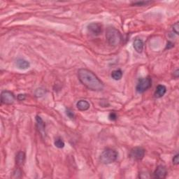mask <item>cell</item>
<instances>
[{
    "instance_id": "cell-8",
    "label": "cell",
    "mask_w": 179,
    "mask_h": 179,
    "mask_svg": "<svg viewBox=\"0 0 179 179\" xmlns=\"http://www.w3.org/2000/svg\"><path fill=\"white\" fill-rule=\"evenodd\" d=\"M88 30L94 35H99L102 31V25L98 22H92L88 25Z\"/></svg>"
},
{
    "instance_id": "cell-20",
    "label": "cell",
    "mask_w": 179,
    "mask_h": 179,
    "mask_svg": "<svg viewBox=\"0 0 179 179\" xmlns=\"http://www.w3.org/2000/svg\"><path fill=\"white\" fill-rule=\"evenodd\" d=\"M172 30H173V31H174L176 34H177L178 35V33H179V31H178V30H179V23H178V22H177L174 25H173Z\"/></svg>"
},
{
    "instance_id": "cell-6",
    "label": "cell",
    "mask_w": 179,
    "mask_h": 179,
    "mask_svg": "<svg viewBox=\"0 0 179 179\" xmlns=\"http://www.w3.org/2000/svg\"><path fill=\"white\" fill-rule=\"evenodd\" d=\"M16 97L12 92L3 90L1 93V103L2 104L11 105L15 102Z\"/></svg>"
},
{
    "instance_id": "cell-12",
    "label": "cell",
    "mask_w": 179,
    "mask_h": 179,
    "mask_svg": "<svg viewBox=\"0 0 179 179\" xmlns=\"http://www.w3.org/2000/svg\"><path fill=\"white\" fill-rule=\"evenodd\" d=\"M76 107L80 111H88L90 107V103L86 100H80L76 103Z\"/></svg>"
},
{
    "instance_id": "cell-1",
    "label": "cell",
    "mask_w": 179,
    "mask_h": 179,
    "mask_svg": "<svg viewBox=\"0 0 179 179\" xmlns=\"http://www.w3.org/2000/svg\"><path fill=\"white\" fill-rule=\"evenodd\" d=\"M77 76L79 81L90 90L99 92L104 88V83L97 76L96 74L88 69H80L78 71Z\"/></svg>"
},
{
    "instance_id": "cell-11",
    "label": "cell",
    "mask_w": 179,
    "mask_h": 179,
    "mask_svg": "<svg viewBox=\"0 0 179 179\" xmlns=\"http://www.w3.org/2000/svg\"><path fill=\"white\" fill-rule=\"evenodd\" d=\"M167 92V88L165 85H158L157 86L156 89H155L154 97L156 99H159V98L162 97Z\"/></svg>"
},
{
    "instance_id": "cell-25",
    "label": "cell",
    "mask_w": 179,
    "mask_h": 179,
    "mask_svg": "<svg viewBox=\"0 0 179 179\" xmlns=\"http://www.w3.org/2000/svg\"><path fill=\"white\" fill-rule=\"evenodd\" d=\"M174 46V44H173L172 42H171V41H168L167 42V47H166V49H170V48H173Z\"/></svg>"
},
{
    "instance_id": "cell-24",
    "label": "cell",
    "mask_w": 179,
    "mask_h": 179,
    "mask_svg": "<svg viewBox=\"0 0 179 179\" xmlns=\"http://www.w3.org/2000/svg\"><path fill=\"white\" fill-rule=\"evenodd\" d=\"M26 97H27V95L25 94H19L18 95V97H17V99L20 101H24Z\"/></svg>"
},
{
    "instance_id": "cell-4",
    "label": "cell",
    "mask_w": 179,
    "mask_h": 179,
    "mask_svg": "<svg viewBox=\"0 0 179 179\" xmlns=\"http://www.w3.org/2000/svg\"><path fill=\"white\" fill-rule=\"evenodd\" d=\"M152 86V79L151 77H146V78H141L138 79V83L136 86V91L138 93L142 94L145 92L146 90L151 88Z\"/></svg>"
},
{
    "instance_id": "cell-2",
    "label": "cell",
    "mask_w": 179,
    "mask_h": 179,
    "mask_svg": "<svg viewBox=\"0 0 179 179\" xmlns=\"http://www.w3.org/2000/svg\"><path fill=\"white\" fill-rule=\"evenodd\" d=\"M106 39L108 44L111 46H117L122 41L123 36L120 31L114 27H109L106 29Z\"/></svg>"
},
{
    "instance_id": "cell-13",
    "label": "cell",
    "mask_w": 179,
    "mask_h": 179,
    "mask_svg": "<svg viewBox=\"0 0 179 179\" xmlns=\"http://www.w3.org/2000/svg\"><path fill=\"white\" fill-rule=\"evenodd\" d=\"M133 46H134V48L135 49V51H137V53H142V51L143 50V46H144L143 40L141 39H136L134 41Z\"/></svg>"
},
{
    "instance_id": "cell-16",
    "label": "cell",
    "mask_w": 179,
    "mask_h": 179,
    "mask_svg": "<svg viewBox=\"0 0 179 179\" xmlns=\"http://www.w3.org/2000/svg\"><path fill=\"white\" fill-rule=\"evenodd\" d=\"M54 145L58 148H63L65 146V143L64 142V141H63L61 138L58 137V138H57L56 140H55Z\"/></svg>"
},
{
    "instance_id": "cell-10",
    "label": "cell",
    "mask_w": 179,
    "mask_h": 179,
    "mask_svg": "<svg viewBox=\"0 0 179 179\" xmlns=\"http://www.w3.org/2000/svg\"><path fill=\"white\" fill-rule=\"evenodd\" d=\"M26 160V155L23 151H19L16 156V164L18 167L24 165Z\"/></svg>"
},
{
    "instance_id": "cell-9",
    "label": "cell",
    "mask_w": 179,
    "mask_h": 179,
    "mask_svg": "<svg viewBox=\"0 0 179 179\" xmlns=\"http://www.w3.org/2000/svg\"><path fill=\"white\" fill-rule=\"evenodd\" d=\"M16 66L21 70H26L30 67V63L27 60L19 58L16 61Z\"/></svg>"
},
{
    "instance_id": "cell-15",
    "label": "cell",
    "mask_w": 179,
    "mask_h": 179,
    "mask_svg": "<svg viewBox=\"0 0 179 179\" xmlns=\"http://www.w3.org/2000/svg\"><path fill=\"white\" fill-rule=\"evenodd\" d=\"M123 71L120 70V69H116V70H114L111 72V78L115 80H119L123 77Z\"/></svg>"
},
{
    "instance_id": "cell-18",
    "label": "cell",
    "mask_w": 179,
    "mask_h": 179,
    "mask_svg": "<svg viewBox=\"0 0 179 179\" xmlns=\"http://www.w3.org/2000/svg\"><path fill=\"white\" fill-rule=\"evenodd\" d=\"M151 2L150 1H141V2H136L132 3V5L133 6H137V7H141V6H146L148 4H151Z\"/></svg>"
},
{
    "instance_id": "cell-21",
    "label": "cell",
    "mask_w": 179,
    "mask_h": 179,
    "mask_svg": "<svg viewBox=\"0 0 179 179\" xmlns=\"http://www.w3.org/2000/svg\"><path fill=\"white\" fill-rule=\"evenodd\" d=\"M45 92H46L44 89H41V88L37 89L35 94H36V96H37V97H41L45 94Z\"/></svg>"
},
{
    "instance_id": "cell-26",
    "label": "cell",
    "mask_w": 179,
    "mask_h": 179,
    "mask_svg": "<svg viewBox=\"0 0 179 179\" xmlns=\"http://www.w3.org/2000/svg\"><path fill=\"white\" fill-rule=\"evenodd\" d=\"M173 76H174V78L175 79H178V76H179V71L178 69H177L175 71H174V74H173Z\"/></svg>"
},
{
    "instance_id": "cell-3",
    "label": "cell",
    "mask_w": 179,
    "mask_h": 179,
    "mask_svg": "<svg viewBox=\"0 0 179 179\" xmlns=\"http://www.w3.org/2000/svg\"><path fill=\"white\" fill-rule=\"evenodd\" d=\"M118 157V152L114 149L106 148L100 155V161L104 164H110L115 162Z\"/></svg>"
},
{
    "instance_id": "cell-17",
    "label": "cell",
    "mask_w": 179,
    "mask_h": 179,
    "mask_svg": "<svg viewBox=\"0 0 179 179\" xmlns=\"http://www.w3.org/2000/svg\"><path fill=\"white\" fill-rule=\"evenodd\" d=\"M22 171H21V168H20V167H18V168H16V169L13 171V175H12V178H21L22 176Z\"/></svg>"
},
{
    "instance_id": "cell-19",
    "label": "cell",
    "mask_w": 179,
    "mask_h": 179,
    "mask_svg": "<svg viewBox=\"0 0 179 179\" xmlns=\"http://www.w3.org/2000/svg\"><path fill=\"white\" fill-rule=\"evenodd\" d=\"M118 118V115L114 111H111L110 114L109 115V119L111 121H115Z\"/></svg>"
},
{
    "instance_id": "cell-14",
    "label": "cell",
    "mask_w": 179,
    "mask_h": 179,
    "mask_svg": "<svg viewBox=\"0 0 179 179\" xmlns=\"http://www.w3.org/2000/svg\"><path fill=\"white\" fill-rule=\"evenodd\" d=\"M36 127L37 129H39V132L41 133H44L45 132L46 128V124L44 122L42 118L39 116V115H36Z\"/></svg>"
},
{
    "instance_id": "cell-22",
    "label": "cell",
    "mask_w": 179,
    "mask_h": 179,
    "mask_svg": "<svg viewBox=\"0 0 179 179\" xmlns=\"http://www.w3.org/2000/svg\"><path fill=\"white\" fill-rule=\"evenodd\" d=\"M172 162L174 164V165H178V164H179V155L178 154L174 155V157H173Z\"/></svg>"
},
{
    "instance_id": "cell-5",
    "label": "cell",
    "mask_w": 179,
    "mask_h": 179,
    "mask_svg": "<svg viewBox=\"0 0 179 179\" xmlns=\"http://www.w3.org/2000/svg\"><path fill=\"white\" fill-rule=\"evenodd\" d=\"M146 154V150L143 147L137 146L132 148L129 152V157L135 161L143 160Z\"/></svg>"
},
{
    "instance_id": "cell-7",
    "label": "cell",
    "mask_w": 179,
    "mask_h": 179,
    "mask_svg": "<svg viewBox=\"0 0 179 179\" xmlns=\"http://www.w3.org/2000/svg\"><path fill=\"white\" fill-rule=\"evenodd\" d=\"M167 169L164 165H159L152 174V178H160L164 179L167 177Z\"/></svg>"
},
{
    "instance_id": "cell-23",
    "label": "cell",
    "mask_w": 179,
    "mask_h": 179,
    "mask_svg": "<svg viewBox=\"0 0 179 179\" xmlns=\"http://www.w3.org/2000/svg\"><path fill=\"white\" fill-rule=\"evenodd\" d=\"M66 114H67V116L70 118V119H74V114L73 111H71L70 110V109H67V110H66Z\"/></svg>"
}]
</instances>
